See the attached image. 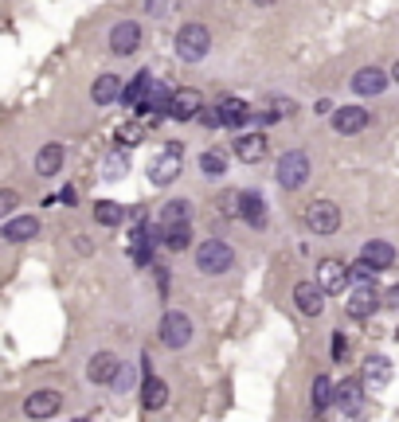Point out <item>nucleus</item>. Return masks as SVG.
<instances>
[{"mask_svg":"<svg viewBox=\"0 0 399 422\" xmlns=\"http://www.w3.org/2000/svg\"><path fill=\"white\" fill-rule=\"evenodd\" d=\"M231 262H235V250H231L223 239H204L196 246V270L200 274H227Z\"/></svg>","mask_w":399,"mask_h":422,"instance_id":"obj_1","label":"nucleus"},{"mask_svg":"<svg viewBox=\"0 0 399 422\" xmlns=\"http://www.w3.org/2000/svg\"><path fill=\"white\" fill-rule=\"evenodd\" d=\"M211 51V31L204 24H184L176 31V55L184 63H200Z\"/></svg>","mask_w":399,"mask_h":422,"instance_id":"obj_2","label":"nucleus"},{"mask_svg":"<svg viewBox=\"0 0 399 422\" xmlns=\"http://www.w3.org/2000/svg\"><path fill=\"white\" fill-rule=\"evenodd\" d=\"M274 180H278V188H286V192H298V188L310 180V157H306L301 149L282 153L278 168H274Z\"/></svg>","mask_w":399,"mask_h":422,"instance_id":"obj_3","label":"nucleus"},{"mask_svg":"<svg viewBox=\"0 0 399 422\" xmlns=\"http://www.w3.org/2000/svg\"><path fill=\"white\" fill-rule=\"evenodd\" d=\"M180 168H184V149H180V141H169V149L153 157L149 180H153L157 188H165V184H172V180L180 176Z\"/></svg>","mask_w":399,"mask_h":422,"instance_id":"obj_4","label":"nucleus"},{"mask_svg":"<svg viewBox=\"0 0 399 422\" xmlns=\"http://www.w3.org/2000/svg\"><path fill=\"white\" fill-rule=\"evenodd\" d=\"M192 340V321L188 313H180V309H169L165 321H160V344L165 348H184Z\"/></svg>","mask_w":399,"mask_h":422,"instance_id":"obj_5","label":"nucleus"},{"mask_svg":"<svg viewBox=\"0 0 399 422\" xmlns=\"http://www.w3.org/2000/svg\"><path fill=\"white\" fill-rule=\"evenodd\" d=\"M306 227H310L313 235H333L340 227V207L333 204V199H317V204H310V211H306Z\"/></svg>","mask_w":399,"mask_h":422,"instance_id":"obj_6","label":"nucleus"},{"mask_svg":"<svg viewBox=\"0 0 399 422\" xmlns=\"http://www.w3.org/2000/svg\"><path fill=\"white\" fill-rule=\"evenodd\" d=\"M349 278H352V266L337 262V258H325V262L317 266V285L325 294H340V289L349 285Z\"/></svg>","mask_w":399,"mask_h":422,"instance_id":"obj_7","label":"nucleus"},{"mask_svg":"<svg viewBox=\"0 0 399 422\" xmlns=\"http://www.w3.org/2000/svg\"><path fill=\"white\" fill-rule=\"evenodd\" d=\"M204 114V98H200V90H172V106H169V118L176 121H192Z\"/></svg>","mask_w":399,"mask_h":422,"instance_id":"obj_8","label":"nucleus"},{"mask_svg":"<svg viewBox=\"0 0 399 422\" xmlns=\"http://www.w3.org/2000/svg\"><path fill=\"white\" fill-rule=\"evenodd\" d=\"M368 121H372V114L364 106H340V110H333V129L337 133H360V129H368Z\"/></svg>","mask_w":399,"mask_h":422,"instance_id":"obj_9","label":"nucleus"},{"mask_svg":"<svg viewBox=\"0 0 399 422\" xmlns=\"http://www.w3.org/2000/svg\"><path fill=\"white\" fill-rule=\"evenodd\" d=\"M86 375H90V383H114L121 375V360L114 352H94L86 363Z\"/></svg>","mask_w":399,"mask_h":422,"instance_id":"obj_10","label":"nucleus"},{"mask_svg":"<svg viewBox=\"0 0 399 422\" xmlns=\"http://www.w3.org/2000/svg\"><path fill=\"white\" fill-rule=\"evenodd\" d=\"M360 383L368 387V391H384L391 383V360L388 356H368L364 360V375H360Z\"/></svg>","mask_w":399,"mask_h":422,"instance_id":"obj_11","label":"nucleus"},{"mask_svg":"<svg viewBox=\"0 0 399 422\" xmlns=\"http://www.w3.org/2000/svg\"><path fill=\"white\" fill-rule=\"evenodd\" d=\"M137 43H141V28L133 20H121V24L110 28V51L114 55H133Z\"/></svg>","mask_w":399,"mask_h":422,"instance_id":"obj_12","label":"nucleus"},{"mask_svg":"<svg viewBox=\"0 0 399 422\" xmlns=\"http://www.w3.org/2000/svg\"><path fill=\"white\" fill-rule=\"evenodd\" d=\"M352 90L356 94H364V98H372V94H384L388 90V75L379 67H360L356 75H352Z\"/></svg>","mask_w":399,"mask_h":422,"instance_id":"obj_13","label":"nucleus"},{"mask_svg":"<svg viewBox=\"0 0 399 422\" xmlns=\"http://www.w3.org/2000/svg\"><path fill=\"white\" fill-rule=\"evenodd\" d=\"M294 301H298V309L306 317H317L321 309H325V289L313 285V282H298L294 285Z\"/></svg>","mask_w":399,"mask_h":422,"instance_id":"obj_14","label":"nucleus"},{"mask_svg":"<svg viewBox=\"0 0 399 422\" xmlns=\"http://www.w3.org/2000/svg\"><path fill=\"white\" fill-rule=\"evenodd\" d=\"M360 262H368L372 270H388L396 262V246L384 243V239H372V243L360 246Z\"/></svg>","mask_w":399,"mask_h":422,"instance_id":"obj_15","label":"nucleus"},{"mask_svg":"<svg viewBox=\"0 0 399 422\" xmlns=\"http://www.w3.org/2000/svg\"><path fill=\"white\" fill-rule=\"evenodd\" d=\"M0 235L8 239V243H28V239L40 235V219L36 216H12V219H4V231H0Z\"/></svg>","mask_w":399,"mask_h":422,"instance_id":"obj_16","label":"nucleus"},{"mask_svg":"<svg viewBox=\"0 0 399 422\" xmlns=\"http://www.w3.org/2000/svg\"><path fill=\"white\" fill-rule=\"evenodd\" d=\"M59 395L55 391H31L28 399H24V414L28 419H51V414L59 411Z\"/></svg>","mask_w":399,"mask_h":422,"instance_id":"obj_17","label":"nucleus"},{"mask_svg":"<svg viewBox=\"0 0 399 422\" xmlns=\"http://www.w3.org/2000/svg\"><path fill=\"white\" fill-rule=\"evenodd\" d=\"M345 309H349V317H356V321L372 317L376 313V289H372V285H356L349 294V301H345Z\"/></svg>","mask_w":399,"mask_h":422,"instance_id":"obj_18","label":"nucleus"},{"mask_svg":"<svg viewBox=\"0 0 399 422\" xmlns=\"http://www.w3.org/2000/svg\"><path fill=\"white\" fill-rule=\"evenodd\" d=\"M364 391H368V387H364L360 379H345V383L337 387V407H340L345 414H356L360 407H364Z\"/></svg>","mask_w":399,"mask_h":422,"instance_id":"obj_19","label":"nucleus"},{"mask_svg":"<svg viewBox=\"0 0 399 422\" xmlns=\"http://www.w3.org/2000/svg\"><path fill=\"white\" fill-rule=\"evenodd\" d=\"M172 227H192V204L188 199H169L165 211H160V231H172Z\"/></svg>","mask_w":399,"mask_h":422,"instance_id":"obj_20","label":"nucleus"},{"mask_svg":"<svg viewBox=\"0 0 399 422\" xmlns=\"http://www.w3.org/2000/svg\"><path fill=\"white\" fill-rule=\"evenodd\" d=\"M63 157H67V149H63L59 141L43 145L40 153H36V172H40V176H55V172L63 168Z\"/></svg>","mask_w":399,"mask_h":422,"instance_id":"obj_21","label":"nucleus"},{"mask_svg":"<svg viewBox=\"0 0 399 422\" xmlns=\"http://www.w3.org/2000/svg\"><path fill=\"white\" fill-rule=\"evenodd\" d=\"M235 157L247 160V165H259V160L266 157V137H262V133H243V137L235 141Z\"/></svg>","mask_w":399,"mask_h":422,"instance_id":"obj_22","label":"nucleus"},{"mask_svg":"<svg viewBox=\"0 0 399 422\" xmlns=\"http://www.w3.org/2000/svg\"><path fill=\"white\" fill-rule=\"evenodd\" d=\"M90 94H94V102H98V106H110V102H118L121 94H126V86H121L118 75H98Z\"/></svg>","mask_w":399,"mask_h":422,"instance_id":"obj_23","label":"nucleus"},{"mask_svg":"<svg viewBox=\"0 0 399 422\" xmlns=\"http://www.w3.org/2000/svg\"><path fill=\"white\" fill-rule=\"evenodd\" d=\"M149 94H153V75H149V70H141L137 79H133L130 86H126V94H121V102H126V106H130V110H141V106H145V98H149Z\"/></svg>","mask_w":399,"mask_h":422,"instance_id":"obj_24","label":"nucleus"},{"mask_svg":"<svg viewBox=\"0 0 399 422\" xmlns=\"http://www.w3.org/2000/svg\"><path fill=\"white\" fill-rule=\"evenodd\" d=\"M333 402H337V387H333L329 375H317L313 379V411H329Z\"/></svg>","mask_w":399,"mask_h":422,"instance_id":"obj_25","label":"nucleus"},{"mask_svg":"<svg viewBox=\"0 0 399 422\" xmlns=\"http://www.w3.org/2000/svg\"><path fill=\"white\" fill-rule=\"evenodd\" d=\"M216 110L223 114V126H243V121L250 118V106L243 98H223Z\"/></svg>","mask_w":399,"mask_h":422,"instance_id":"obj_26","label":"nucleus"},{"mask_svg":"<svg viewBox=\"0 0 399 422\" xmlns=\"http://www.w3.org/2000/svg\"><path fill=\"white\" fill-rule=\"evenodd\" d=\"M243 219L255 227L266 223V199L259 196V192H243Z\"/></svg>","mask_w":399,"mask_h":422,"instance_id":"obj_27","label":"nucleus"},{"mask_svg":"<svg viewBox=\"0 0 399 422\" xmlns=\"http://www.w3.org/2000/svg\"><path fill=\"white\" fill-rule=\"evenodd\" d=\"M165 402H169V387H165V379L145 375V407H149V411H160Z\"/></svg>","mask_w":399,"mask_h":422,"instance_id":"obj_28","label":"nucleus"},{"mask_svg":"<svg viewBox=\"0 0 399 422\" xmlns=\"http://www.w3.org/2000/svg\"><path fill=\"white\" fill-rule=\"evenodd\" d=\"M94 219H98L102 227H118L121 219H126V207L114 204V199H98V204H94Z\"/></svg>","mask_w":399,"mask_h":422,"instance_id":"obj_29","label":"nucleus"},{"mask_svg":"<svg viewBox=\"0 0 399 422\" xmlns=\"http://www.w3.org/2000/svg\"><path fill=\"white\" fill-rule=\"evenodd\" d=\"M126 172H130V157H126V149H114L102 165V180H121Z\"/></svg>","mask_w":399,"mask_h":422,"instance_id":"obj_30","label":"nucleus"},{"mask_svg":"<svg viewBox=\"0 0 399 422\" xmlns=\"http://www.w3.org/2000/svg\"><path fill=\"white\" fill-rule=\"evenodd\" d=\"M200 168H204L208 176H223V172H227V157H223L220 149H208V153L200 157Z\"/></svg>","mask_w":399,"mask_h":422,"instance_id":"obj_31","label":"nucleus"},{"mask_svg":"<svg viewBox=\"0 0 399 422\" xmlns=\"http://www.w3.org/2000/svg\"><path fill=\"white\" fill-rule=\"evenodd\" d=\"M188 239H192V227H172V231H160V243L169 250H188Z\"/></svg>","mask_w":399,"mask_h":422,"instance_id":"obj_32","label":"nucleus"},{"mask_svg":"<svg viewBox=\"0 0 399 422\" xmlns=\"http://www.w3.org/2000/svg\"><path fill=\"white\" fill-rule=\"evenodd\" d=\"M130 246H133V262H149V231H145V227H137V231H133V239H130Z\"/></svg>","mask_w":399,"mask_h":422,"instance_id":"obj_33","label":"nucleus"},{"mask_svg":"<svg viewBox=\"0 0 399 422\" xmlns=\"http://www.w3.org/2000/svg\"><path fill=\"white\" fill-rule=\"evenodd\" d=\"M141 133H145L141 126H121L118 141H121V145H137V141H141Z\"/></svg>","mask_w":399,"mask_h":422,"instance_id":"obj_34","label":"nucleus"},{"mask_svg":"<svg viewBox=\"0 0 399 422\" xmlns=\"http://www.w3.org/2000/svg\"><path fill=\"white\" fill-rule=\"evenodd\" d=\"M345 352H349V340H345V333H333V360H345Z\"/></svg>","mask_w":399,"mask_h":422,"instance_id":"obj_35","label":"nucleus"},{"mask_svg":"<svg viewBox=\"0 0 399 422\" xmlns=\"http://www.w3.org/2000/svg\"><path fill=\"white\" fill-rule=\"evenodd\" d=\"M200 121H204L208 129H220L223 126V114H220V110H208V114H200Z\"/></svg>","mask_w":399,"mask_h":422,"instance_id":"obj_36","label":"nucleus"},{"mask_svg":"<svg viewBox=\"0 0 399 422\" xmlns=\"http://www.w3.org/2000/svg\"><path fill=\"white\" fill-rule=\"evenodd\" d=\"M12 207H16V192H12V188H4V192H0V211L8 216Z\"/></svg>","mask_w":399,"mask_h":422,"instance_id":"obj_37","label":"nucleus"},{"mask_svg":"<svg viewBox=\"0 0 399 422\" xmlns=\"http://www.w3.org/2000/svg\"><path fill=\"white\" fill-rule=\"evenodd\" d=\"M114 387H121V391L130 387V368H126V363H121V375H118V379H114Z\"/></svg>","mask_w":399,"mask_h":422,"instance_id":"obj_38","label":"nucleus"},{"mask_svg":"<svg viewBox=\"0 0 399 422\" xmlns=\"http://www.w3.org/2000/svg\"><path fill=\"white\" fill-rule=\"evenodd\" d=\"M384 305H399V285H391L388 297H384Z\"/></svg>","mask_w":399,"mask_h":422,"instance_id":"obj_39","label":"nucleus"},{"mask_svg":"<svg viewBox=\"0 0 399 422\" xmlns=\"http://www.w3.org/2000/svg\"><path fill=\"white\" fill-rule=\"evenodd\" d=\"M391 79H396V82H399V63H396V67H391Z\"/></svg>","mask_w":399,"mask_h":422,"instance_id":"obj_40","label":"nucleus"},{"mask_svg":"<svg viewBox=\"0 0 399 422\" xmlns=\"http://www.w3.org/2000/svg\"><path fill=\"white\" fill-rule=\"evenodd\" d=\"M396 340H399V329H396Z\"/></svg>","mask_w":399,"mask_h":422,"instance_id":"obj_41","label":"nucleus"}]
</instances>
